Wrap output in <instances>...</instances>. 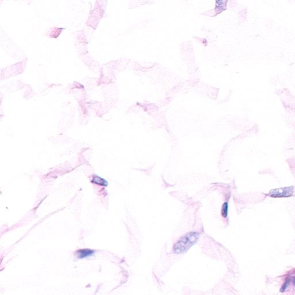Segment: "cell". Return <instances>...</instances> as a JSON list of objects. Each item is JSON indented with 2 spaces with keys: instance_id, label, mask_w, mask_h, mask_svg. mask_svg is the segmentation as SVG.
Listing matches in <instances>:
<instances>
[{
  "instance_id": "1",
  "label": "cell",
  "mask_w": 295,
  "mask_h": 295,
  "mask_svg": "<svg viewBox=\"0 0 295 295\" xmlns=\"http://www.w3.org/2000/svg\"><path fill=\"white\" fill-rule=\"evenodd\" d=\"M200 237V233L190 232L180 237L174 244L172 248L175 254H182L187 252L192 246L197 243Z\"/></svg>"
},
{
  "instance_id": "2",
  "label": "cell",
  "mask_w": 295,
  "mask_h": 295,
  "mask_svg": "<svg viewBox=\"0 0 295 295\" xmlns=\"http://www.w3.org/2000/svg\"><path fill=\"white\" fill-rule=\"evenodd\" d=\"M294 192L293 187H285V188H276L271 190L269 193L270 197L273 198H282V197H289L293 195Z\"/></svg>"
},
{
  "instance_id": "3",
  "label": "cell",
  "mask_w": 295,
  "mask_h": 295,
  "mask_svg": "<svg viewBox=\"0 0 295 295\" xmlns=\"http://www.w3.org/2000/svg\"><path fill=\"white\" fill-rule=\"evenodd\" d=\"M95 251L92 250L90 249H80L76 252V255L78 259H83L87 257H90L91 256L94 255Z\"/></svg>"
},
{
  "instance_id": "4",
  "label": "cell",
  "mask_w": 295,
  "mask_h": 295,
  "mask_svg": "<svg viewBox=\"0 0 295 295\" xmlns=\"http://www.w3.org/2000/svg\"><path fill=\"white\" fill-rule=\"evenodd\" d=\"M91 182L103 187H107L108 186L107 181L106 179H103L96 175H93Z\"/></svg>"
},
{
  "instance_id": "5",
  "label": "cell",
  "mask_w": 295,
  "mask_h": 295,
  "mask_svg": "<svg viewBox=\"0 0 295 295\" xmlns=\"http://www.w3.org/2000/svg\"><path fill=\"white\" fill-rule=\"evenodd\" d=\"M228 202H225L222 206L221 209V215L224 218H226L228 216Z\"/></svg>"
},
{
  "instance_id": "6",
  "label": "cell",
  "mask_w": 295,
  "mask_h": 295,
  "mask_svg": "<svg viewBox=\"0 0 295 295\" xmlns=\"http://www.w3.org/2000/svg\"><path fill=\"white\" fill-rule=\"evenodd\" d=\"M290 281H291V278L289 277H286L285 281L284 282V283L283 284V285H282L281 288V292H284V291L286 289L288 286L289 285V283H290Z\"/></svg>"
},
{
  "instance_id": "7",
  "label": "cell",
  "mask_w": 295,
  "mask_h": 295,
  "mask_svg": "<svg viewBox=\"0 0 295 295\" xmlns=\"http://www.w3.org/2000/svg\"><path fill=\"white\" fill-rule=\"evenodd\" d=\"M292 282H293V285H294L295 286V276L294 277V278H293V281Z\"/></svg>"
}]
</instances>
